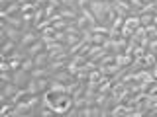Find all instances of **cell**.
<instances>
[{
  "instance_id": "obj_1",
  "label": "cell",
  "mask_w": 157,
  "mask_h": 117,
  "mask_svg": "<svg viewBox=\"0 0 157 117\" xmlns=\"http://www.w3.org/2000/svg\"><path fill=\"white\" fill-rule=\"evenodd\" d=\"M29 72L24 70V68H16V70H12V84L18 86V88H26V84L29 82Z\"/></svg>"
},
{
  "instance_id": "obj_2",
  "label": "cell",
  "mask_w": 157,
  "mask_h": 117,
  "mask_svg": "<svg viewBox=\"0 0 157 117\" xmlns=\"http://www.w3.org/2000/svg\"><path fill=\"white\" fill-rule=\"evenodd\" d=\"M37 39H39V31H36V29L24 31L22 37H20V41H18V47H20V49H26V47L32 45L33 41H37Z\"/></svg>"
},
{
  "instance_id": "obj_3",
  "label": "cell",
  "mask_w": 157,
  "mask_h": 117,
  "mask_svg": "<svg viewBox=\"0 0 157 117\" xmlns=\"http://www.w3.org/2000/svg\"><path fill=\"white\" fill-rule=\"evenodd\" d=\"M49 78H51V80H55V82H63V84H67V82L73 80V74L67 70V68H61V70H53Z\"/></svg>"
},
{
  "instance_id": "obj_4",
  "label": "cell",
  "mask_w": 157,
  "mask_h": 117,
  "mask_svg": "<svg viewBox=\"0 0 157 117\" xmlns=\"http://www.w3.org/2000/svg\"><path fill=\"white\" fill-rule=\"evenodd\" d=\"M41 51H45V45H43L41 39H37V41H33L29 47H26V57H36L37 53H41Z\"/></svg>"
},
{
  "instance_id": "obj_5",
  "label": "cell",
  "mask_w": 157,
  "mask_h": 117,
  "mask_svg": "<svg viewBox=\"0 0 157 117\" xmlns=\"http://www.w3.org/2000/svg\"><path fill=\"white\" fill-rule=\"evenodd\" d=\"M2 29H4V33H6V37H8V39H12V41H16V43L20 41V37H22V33H24L22 29L12 27V26H8V23H6V26H4Z\"/></svg>"
},
{
  "instance_id": "obj_6",
  "label": "cell",
  "mask_w": 157,
  "mask_h": 117,
  "mask_svg": "<svg viewBox=\"0 0 157 117\" xmlns=\"http://www.w3.org/2000/svg\"><path fill=\"white\" fill-rule=\"evenodd\" d=\"M29 76L32 78H49L51 76V70H49L47 66H33L32 70H29Z\"/></svg>"
},
{
  "instance_id": "obj_7",
  "label": "cell",
  "mask_w": 157,
  "mask_h": 117,
  "mask_svg": "<svg viewBox=\"0 0 157 117\" xmlns=\"http://www.w3.org/2000/svg\"><path fill=\"white\" fill-rule=\"evenodd\" d=\"M57 12H59V16L63 20H67V22H73V20L78 16V10H71V8H59Z\"/></svg>"
},
{
  "instance_id": "obj_8",
  "label": "cell",
  "mask_w": 157,
  "mask_h": 117,
  "mask_svg": "<svg viewBox=\"0 0 157 117\" xmlns=\"http://www.w3.org/2000/svg\"><path fill=\"white\" fill-rule=\"evenodd\" d=\"M122 26H126L128 29H132V31H134V29L140 26V18H137V14H130V16H126Z\"/></svg>"
},
{
  "instance_id": "obj_9",
  "label": "cell",
  "mask_w": 157,
  "mask_h": 117,
  "mask_svg": "<svg viewBox=\"0 0 157 117\" xmlns=\"http://www.w3.org/2000/svg\"><path fill=\"white\" fill-rule=\"evenodd\" d=\"M140 18V26H149V23H157V14H137Z\"/></svg>"
},
{
  "instance_id": "obj_10",
  "label": "cell",
  "mask_w": 157,
  "mask_h": 117,
  "mask_svg": "<svg viewBox=\"0 0 157 117\" xmlns=\"http://www.w3.org/2000/svg\"><path fill=\"white\" fill-rule=\"evenodd\" d=\"M33 58V65L36 66H47V62H49V55H47V51H41V53H37L36 57H32Z\"/></svg>"
},
{
  "instance_id": "obj_11",
  "label": "cell",
  "mask_w": 157,
  "mask_h": 117,
  "mask_svg": "<svg viewBox=\"0 0 157 117\" xmlns=\"http://www.w3.org/2000/svg\"><path fill=\"white\" fill-rule=\"evenodd\" d=\"M157 66V55L155 53H145L144 55V68H153Z\"/></svg>"
},
{
  "instance_id": "obj_12",
  "label": "cell",
  "mask_w": 157,
  "mask_h": 117,
  "mask_svg": "<svg viewBox=\"0 0 157 117\" xmlns=\"http://www.w3.org/2000/svg\"><path fill=\"white\" fill-rule=\"evenodd\" d=\"M4 22H6L8 26H12V27H18V29H22V26H24L22 16H20V14H16V16H6Z\"/></svg>"
},
{
  "instance_id": "obj_13",
  "label": "cell",
  "mask_w": 157,
  "mask_h": 117,
  "mask_svg": "<svg viewBox=\"0 0 157 117\" xmlns=\"http://www.w3.org/2000/svg\"><path fill=\"white\" fill-rule=\"evenodd\" d=\"M104 41H106V35L104 33H92L90 31V39H88V43H92V45H104Z\"/></svg>"
},
{
  "instance_id": "obj_14",
  "label": "cell",
  "mask_w": 157,
  "mask_h": 117,
  "mask_svg": "<svg viewBox=\"0 0 157 117\" xmlns=\"http://www.w3.org/2000/svg\"><path fill=\"white\" fill-rule=\"evenodd\" d=\"M18 43L16 41H12V39H6V41L0 45V53H4V55H8V53H12L14 49H16Z\"/></svg>"
},
{
  "instance_id": "obj_15",
  "label": "cell",
  "mask_w": 157,
  "mask_h": 117,
  "mask_svg": "<svg viewBox=\"0 0 157 117\" xmlns=\"http://www.w3.org/2000/svg\"><path fill=\"white\" fill-rule=\"evenodd\" d=\"M43 18H45V14H43V6H37L36 12H33V16H32V27H36Z\"/></svg>"
},
{
  "instance_id": "obj_16",
  "label": "cell",
  "mask_w": 157,
  "mask_h": 117,
  "mask_svg": "<svg viewBox=\"0 0 157 117\" xmlns=\"http://www.w3.org/2000/svg\"><path fill=\"white\" fill-rule=\"evenodd\" d=\"M49 78H36V84H37V92L39 94H43V92L49 90Z\"/></svg>"
},
{
  "instance_id": "obj_17",
  "label": "cell",
  "mask_w": 157,
  "mask_h": 117,
  "mask_svg": "<svg viewBox=\"0 0 157 117\" xmlns=\"http://www.w3.org/2000/svg\"><path fill=\"white\" fill-rule=\"evenodd\" d=\"M16 92H18V86H14L12 82H8V84H4V86H2V94L6 96L8 100H10V98H12L14 94H16Z\"/></svg>"
},
{
  "instance_id": "obj_18",
  "label": "cell",
  "mask_w": 157,
  "mask_h": 117,
  "mask_svg": "<svg viewBox=\"0 0 157 117\" xmlns=\"http://www.w3.org/2000/svg\"><path fill=\"white\" fill-rule=\"evenodd\" d=\"M145 37L147 39H157V23H149V26H145Z\"/></svg>"
},
{
  "instance_id": "obj_19",
  "label": "cell",
  "mask_w": 157,
  "mask_h": 117,
  "mask_svg": "<svg viewBox=\"0 0 157 117\" xmlns=\"http://www.w3.org/2000/svg\"><path fill=\"white\" fill-rule=\"evenodd\" d=\"M4 14H6V16H16V14H20V4L16 2V0H14V2L10 4V6H6Z\"/></svg>"
},
{
  "instance_id": "obj_20",
  "label": "cell",
  "mask_w": 157,
  "mask_h": 117,
  "mask_svg": "<svg viewBox=\"0 0 157 117\" xmlns=\"http://www.w3.org/2000/svg\"><path fill=\"white\" fill-rule=\"evenodd\" d=\"M145 53H147L145 45H141V43H136V45H134V51H132V57H144Z\"/></svg>"
},
{
  "instance_id": "obj_21",
  "label": "cell",
  "mask_w": 157,
  "mask_h": 117,
  "mask_svg": "<svg viewBox=\"0 0 157 117\" xmlns=\"http://www.w3.org/2000/svg\"><path fill=\"white\" fill-rule=\"evenodd\" d=\"M110 62H114V53H110L108 51L104 57L100 58V61H98V66H104V65H110Z\"/></svg>"
},
{
  "instance_id": "obj_22",
  "label": "cell",
  "mask_w": 157,
  "mask_h": 117,
  "mask_svg": "<svg viewBox=\"0 0 157 117\" xmlns=\"http://www.w3.org/2000/svg\"><path fill=\"white\" fill-rule=\"evenodd\" d=\"M51 26H53V29H55V31H63V29H65V27L69 26V22L61 18V20H57V22H53Z\"/></svg>"
},
{
  "instance_id": "obj_23",
  "label": "cell",
  "mask_w": 157,
  "mask_h": 117,
  "mask_svg": "<svg viewBox=\"0 0 157 117\" xmlns=\"http://www.w3.org/2000/svg\"><path fill=\"white\" fill-rule=\"evenodd\" d=\"M73 23H75V26H77L78 29H85V27H88V22H86V20L81 16V14H78V16H77L75 20H73Z\"/></svg>"
},
{
  "instance_id": "obj_24",
  "label": "cell",
  "mask_w": 157,
  "mask_h": 117,
  "mask_svg": "<svg viewBox=\"0 0 157 117\" xmlns=\"http://www.w3.org/2000/svg\"><path fill=\"white\" fill-rule=\"evenodd\" d=\"M33 66H36V65H33V58L32 57H26V58H24V61H22V65H20V68H24V70H32V68Z\"/></svg>"
},
{
  "instance_id": "obj_25",
  "label": "cell",
  "mask_w": 157,
  "mask_h": 117,
  "mask_svg": "<svg viewBox=\"0 0 157 117\" xmlns=\"http://www.w3.org/2000/svg\"><path fill=\"white\" fill-rule=\"evenodd\" d=\"M61 8H71V10H78L77 8V0H59Z\"/></svg>"
},
{
  "instance_id": "obj_26",
  "label": "cell",
  "mask_w": 157,
  "mask_h": 117,
  "mask_svg": "<svg viewBox=\"0 0 157 117\" xmlns=\"http://www.w3.org/2000/svg\"><path fill=\"white\" fill-rule=\"evenodd\" d=\"M147 53H157V39H147Z\"/></svg>"
},
{
  "instance_id": "obj_27",
  "label": "cell",
  "mask_w": 157,
  "mask_h": 117,
  "mask_svg": "<svg viewBox=\"0 0 157 117\" xmlns=\"http://www.w3.org/2000/svg\"><path fill=\"white\" fill-rule=\"evenodd\" d=\"M0 80H2L4 84L12 82V72H8V70H0Z\"/></svg>"
},
{
  "instance_id": "obj_28",
  "label": "cell",
  "mask_w": 157,
  "mask_h": 117,
  "mask_svg": "<svg viewBox=\"0 0 157 117\" xmlns=\"http://www.w3.org/2000/svg\"><path fill=\"white\" fill-rule=\"evenodd\" d=\"M55 12H57V8H55V6H51V4H45V6H43V14H45V18L53 16Z\"/></svg>"
},
{
  "instance_id": "obj_29",
  "label": "cell",
  "mask_w": 157,
  "mask_h": 117,
  "mask_svg": "<svg viewBox=\"0 0 157 117\" xmlns=\"http://www.w3.org/2000/svg\"><path fill=\"white\" fill-rule=\"evenodd\" d=\"M122 23H124V18H122V16H116V18H114V22L110 23V27H112V29H120V27H122Z\"/></svg>"
},
{
  "instance_id": "obj_30",
  "label": "cell",
  "mask_w": 157,
  "mask_h": 117,
  "mask_svg": "<svg viewBox=\"0 0 157 117\" xmlns=\"http://www.w3.org/2000/svg\"><path fill=\"white\" fill-rule=\"evenodd\" d=\"M6 61H8V58H6ZM8 65H10V70H16V68H20L22 61H20V58H10V61H8Z\"/></svg>"
},
{
  "instance_id": "obj_31",
  "label": "cell",
  "mask_w": 157,
  "mask_h": 117,
  "mask_svg": "<svg viewBox=\"0 0 157 117\" xmlns=\"http://www.w3.org/2000/svg\"><path fill=\"white\" fill-rule=\"evenodd\" d=\"M14 0H0V10H6V6H10Z\"/></svg>"
},
{
  "instance_id": "obj_32",
  "label": "cell",
  "mask_w": 157,
  "mask_h": 117,
  "mask_svg": "<svg viewBox=\"0 0 157 117\" xmlns=\"http://www.w3.org/2000/svg\"><path fill=\"white\" fill-rule=\"evenodd\" d=\"M88 6V0H77V8L81 10V8H86Z\"/></svg>"
},
{
  "instance_id": "obj_33",
  "label": "cell",
  "mask_w": 157,
  "mask_h": 117,
  "mask_svg": "<svg viewBox=\"0 0 157 117\" xmlns=\"http://www.w3.org/2000/svg\"><path fill=\"white\" fill-rule=\"evenodd\" d=\"M47 4H51V6H55L57 10L61 8V2H59V0H47Z\"/></svg>"
},
{
  "instance_id": "obj_34",
  "label": "cell",
  "mask_w": 157,
  "mask_h": 117,
  "mask_svg": "<svg viewBox=\"0 0 157 117\" xmlns=\"http://www.w3.org/2000/svg\"><path fill=\"white\" fill-rule=\"evenodd\" d=\"M6 39H8V37H6V33H4V29H0V45H2Z\"/></svg>"
},
{
  "instance_id": "obj_35",
  "label": "cell",
  "mask_w": 157,
  "mask_h": 117,
  "mask_svg": "<svg viewBox=\"0 0 157 117\" xmlns=\"http://www.w3.org/2000/svg\"><path fill=\"white\" fill-rule=\"evenodd\" d=\"M33 2H36L37 6H45V4H47V0H33Z\"/></svg>"
},
{
  "instance_id": "obj_36",
  "label": "cell",
  "mask_w": 157,
  "mask_h": 117,
  "mask_svg": "<svg viewBox=\"0 0 157 117\" xmlns=\"http://www.w3.org/2000/svg\"><path fill=\"white\" fill-rule=\"evenodd\" d=\"M18 4H26V2H33V0H16Z\"/></svg>"
},
{
  "instance_id": "obj_37",
  "label": "cell",
  "mask_w": 157,
  "mask_h": 117,
  "mask_svg": "<svg viewBox=\"0 0 157 117\" xmlns=\"http://www.w3.org/2000/svg\"><path fill=\"white\" fill-rule=\"evenodd\" d=\"M102 2H112V0H102Z\"/></svg>"
}]
</instances>
